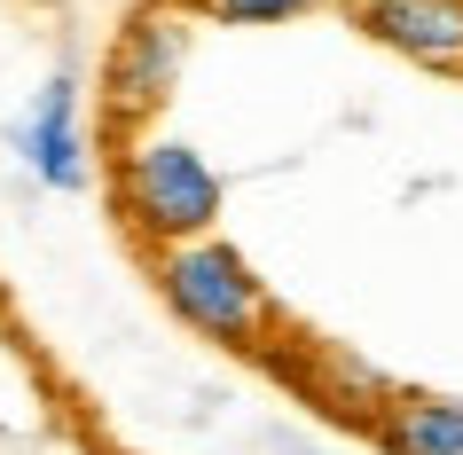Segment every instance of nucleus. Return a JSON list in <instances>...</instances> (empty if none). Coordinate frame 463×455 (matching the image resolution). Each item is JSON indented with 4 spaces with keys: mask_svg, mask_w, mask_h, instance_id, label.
Masks as SVG:
<instances>
[{
    "mask_svg": "<svg viewBox=\"0 0 463 455\" xmlns=\"http://www.w3.org/2000/svg\"><path fill=\"white\" fill-rule=\"evenodd\" d=\"M149 283H157V307H165L189 337L220 346V354L268 361L275 346L291 337L283 299L268 290V275H260L228 236H196V243H173V251H149Z\"/></svg>",
    "mask_w": 463,
    "mask_h": 455,
    "instance_id": "1",
    "label": "nucleus"
},
{
    "mask_svg": "<svg viewBox=\"0 0 463 455\" xmlns=\"http://www.w3.org/2000/svg\"><path fill=\"white\" fill-rule=\"evenodd\" d=\"M110 213L126 220V236L142 251H173V243L220 236L228 181L196 142L142 126V134H118V149H110Z\"/></svg>",
    "mask_w": 463,
    "mask_h": 455,
    "instance_id": "2",
    "label": "nucleus"
},
{
    "mask_svg": "<svg viewBox=\"0 0 463 455\" xmlns=\"http://www.w3.org/2000/svg\"><path fill=\"white\" fill-rule=\"evenodd\" d=\"M189 48H196V16L181 0H134L102 48V71H95V110L118 134H142L157 126L173 95H181V71H189Z\"/></svg>",
    "mask_w": 463,
    "mask_h": 455,
    "instance_id": "3",
    "label": "nucleus"
},
{
    "mask_svg": "<svg viewBox=\"0 0 463 455\" xmlns=\"http://www.w3.org/2000/svg\"><path fill=\"white\" fill-rule=\"evenodd\" d=\"M16 157L40 189L55 196H79L95 189V134H87V87H79V63H55L40 79V95L24 102V118H16Z\"/></svg>",
    "mask_w": 463,
    "mask_h": 455,
    "instance_id": "4",
    "label": "nucleus"
},
{
    "mask_svg": "<svg viewBox=\"0 0 463 455\" xmlns=\"http://www.w3.org/2000/svg\"><path fill=\"white\" fill-rule=\"evenodd\" d=\"M268 361L291 377L298 401L322 408V416L345 424V431H369L377 416H385V401L401 393L369 354H354V346H322V337H291V354H268Z\"/></svg>",
    "mask_w": 463,
    "mask_h": 455,
    "instance_id": "5",
    "label": "nucleus"
},
{
    "mask_svg": "<svg viewBox=\"0 0 463 455\" xmlns=\"http://www.w3.org/2000/svg\"><path fill=\"white\" fill-rule=\"evenodd\" d=\"M345 16L385 55L439 79H463V0H345Z\"/></svg>",
    "mask_w": 463,
    "mask_h": 455,
    "instance_id": "6",
    "label": "nucleus"
},
{
    "mask_svg": "<svg viewBox=\"0 0 463 455\" xmlns=\"http://www.w3.org/2000/svg\"><path fill=\"white\" fill-rule=\"evenodd\" d=\"M377 455H463V393H432V384H401L385 416L369 424Z\"/></svg>",
    "mask_w": 463,
    "mask_h": 455,
    "instance_id": "7",
    "label": "nucleus"
},
{
    "mask_svg": "<svg viewBox=\"0 0 463 455\" xmlns=\"http://www.w3.org/2000/svg\"><path fill=\"white\" fill-rule=\"evenodd\" d=\"M196 24H228V32H275V24H298L330 0H181Z\"/></svg>",
    "mask_w": 463,
    "mask_h": 455,
    "instance_id": "8",
    "label": "nucleus"
},
{
    "mask_svg": "<svg viewBox=\"0 0 463 455\" xmlns=\"http://www.w3.org/2000/svg\"><path fill=\"white\" fill-rule=\"evenodd\" d=\"M275 455H338V448H322V440H298V431H283V440H275Z\"/></svg>",
    "mask_w": 463,
    "mask_h": 455,
    "instance_id": "9",
    "label": "nucleus"
}]
</instances>
